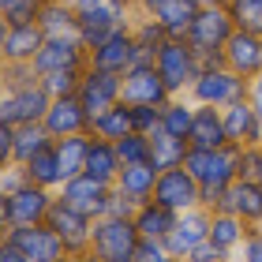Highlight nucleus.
Segmentation results:
<instances>
[{
    "label": "nucleus",
    "mask_w": 262,
    "mask_h": 262,
    "mask_svg": "<svg viewBox=\"0 0 262 262\" xmlns=\"http://www.w3.org/2000/svg\"><path fill=\"white\" fill-rule=\"evenodd\" d=\"M135 60H139V49H135V34H131V27L109 34L101 45L90 49V64L101 68V71H116V75H124Z\"/></svg>",
    "instance_id": "18"
},
{
    "label": "nucleus",
    "mask_w": 262,
    "mask_h": 262,
    "mask_svg": "<svg viewBox=\"0 0 262 262\" xmlns=\"http://www.w3.org/2000/svg\"><path fill=\"white\" fill-rule=\"evenodd\" d=\"M4 4H8V0H0V11H4Z\"/></svg>",
    "instance_id": "56"
},
{
    "label": "nucleus",
    "mask_w": 262,
    "mask_h": 262,
    "mask_svg": "<svg viewBox=\"0 0 262 262\" xmlns=\"http://www.w3.org/2000/svg\"><path fill=\"white\" fill-rule=\"evenodd\" d=\"M221 120H225V135H229L232 146H262V120L255 113V105L240 98L232 105H225L221 109Z\"/></svg>",
    "instance_id": "19"
},
{
    "label": "nucleus",
    "mask_w": 262,
    "mask_h": 262,
    "mask_svg": "<svg viewBox=\"0 0 262 262\" xmlns=\"http://www.w3.org/2000/svg\"><path fill=\"white\" fill-rule=\"evenodd\" d=\"M23 172H27L30 184L49 187V191H60V187H64V169H60V158H56L53 146L41 150V154H34V158L23 165Z\"/></svg>",
    "instance_id": "31"
},
{
    "label": "nucleus",
    "mask_w": 262,
    "mask_h": 262,
    "mask_svg": "<svg viewBox=\"0 0 262 262\" xmlns=\"http://www.w3.org/2000/svg\"><path fill=\"white\" fill-rule=\"evenodd\" d=\"M68 258H71V255H68ZM68 258H64V262H68Z\"/></svg>",
    "instance_id": "59"
},
{
    "label": "nucleus",
    "mask_w": 262,
    "mask_h": 262,
    "mask_svg": "<svg viewBox=\"0 0 262 262\" xmlns=\"http://www.w3.org/2000/svg\"><path fill=\"white\" fill-rule=\"evenodd\" d=\"M172 94L154 64H131L120 75V101L127 105H165Z\"/></svg>",
    "instance_id": "12"
},
{
    "label": "nucleus",
    "mask_w": 262,
    "mask_h": 262,
    "mask_svg": "<svg viewBox=\"0 0 262 262\" xmlns=\"http://www.w3.org/2000/svg\"><path fill=\"white\" fill-rule=\"evenodd\" d=\"M154 68H158V75L165 79V86H169L172 98H180V94L191 90V82L199 75V53L187 45V38H165V45L158 49V56H154Z\"/></svg>",
    "instance_id": "5"
},
{
    "label": "nucleus",
    "mask_w": 262,
    "mask_h": 262,
    "mask_svg": "<svg viewBox=\"0 0 262 262\" xmlns=\"http://www.w3.org/2000/svg\"><path fill=\"white\" fill-rule=\"evenodd\" d=\"M244 236H247V225L236 217L232 210H213V213H210V240L221 244L225 251L236 255V247L244 244Z\"/></svg>",
    "instance_id": "32"
},
{
    "label": "nucleus",
    "mask_w": 262,
    "mask_h": 262,
    "mask_svg": "<svg viewBox=\"0 0 262 262\" xmlns=\"http://www.w3.org/2000/svg\"><path fill=\"white\" fill-rule=\"evenodd\" d=\"M127 4H135V0H127Z\"/></svg>",
    "instance_id": "58"
},
{
    "label": "nucleus",
    "mask_w": 262,
    "mask_h": 262,
    "mask_svg": "<svg viewBox=\"0 0 262 262\" xmlns=\"http://www.w3.org/2000/svg\"><path fill=\"white\" fill-rule=\"evenodd\" d=\"M79 101L86 105V113H90V120H94L98 113H105L109 105L120 101V75H116V71H101V68L86 64L82 82H79Z\"/></svg>",
    "instance_id": "14"
},
{
    "label": "nucleus",
    "mask_w": 262,
    "mask_h": 262,
    "mask_svg": "<svg viewBox=\"0 0 262 262\" xmlns=\"http://www.w3.org/2000/svg\"><path fill=\"white\" fill-rule=\"evenodd\" d=\"M4 240L8 244H15V247H23L34 262H64L68 258V247H64V240L56 236L49 225H8L4 229Z\"/></svg>",
    "instance_id": "11"
},
{
    "label": "nucleus",
    "mask_w": 262,
    "mask_h": 262,
    "mask_svg": "<svg viewBox=\"0 0 262 262\" xmlns=\"http://www.w3.org/2000/svg\"><path fill=\"white\" fill-rule=\"evenodd\" d=\"M191 120H195V101L180 94V98H169L161 105V131H169L176 139H187L191 131Z\"/></svg>",
    "instance_id": "34"
},
{
    "label": "nucleus",
    "mask_w": 262,
    "mask_h": 262,
    "mask_svg": "<svg viewBox=\"0 0 262 262\" xmlns=\"http://www.w3.org/2000/svg\"><path fill=\"white\" fill-rule=\"evenodd\" d=\"M90 49L82 45V38H45L38 56L30 60L34 75H53V71H86Z\"/></svg>",
    "instance_id": "8"
},
{
    "label": "nucleus",
    "mask_w": 262,
    "mask_h": 262,
    "mask_svg": "<svg viewBox=\"0 0 262 262\" xmlns=\"http://www.w3.org/2000/svg\"><path fill=\"white\" fill-rule=\"evenodd\" d=\"M68 262H101V258L94 255V251H79V255H71Z\"/></svg>",
    "instance_id": "52"
},
{
    "label": "nucleus",
    "mask_w": 262,
    "mask_h": 262,
    "mask_svg": "<svg viewBox=\"0 0 262 262\" xmlns=\"http://www.w3.org/2000/svg\"><path fill=\"white\" fill-rule=\"evenodd\" d=\"M8 30H11V27H8V19L0 15V64H4V41H8Z\"/></svg>",
    "instance_id": "51"
},
{
    "label": "nucleus",
    "mask_w": 262,
    "mask_h": 262,
    "mask_svg": "<svg viewBox=\"0 0 262 262\" xmlns=\"http://www.w3.org/2000/svg\"><path fill=\"white\" fill-rule=\"evenodd\" d=\"M41 124H45V131H49L53 139H64V135L90 131V113H86V105L79 101V94H68V98H53L49 101Z\"/></svg>",
    "instance_id": "15"
},
{
    "label": "nucleus",
    "mask_w": 262,
    "mask_h": 262,
    "mask_svg": "<svg viewBox=\"0 0 262 262\" xmlns=\"http://www.w3.org/2000/svg\"><path fill=\"white\" fill-rule=\"evenodd\" d=\"M38 27L45 30V38H79V11L68 0H45Z\"/></svg>",
    "instance_id": "24"
},
{
    "label": "nucleus",
    "mask_w": 262,
    "mask_h": 262,
    "mask_svg": "<svg viewBox=\"0 0 262 262\" xmlns=\"http://www.w3.org/2000/svg\"><path fill=\"white\" fill-rule=\"evenodd\" d=\"M45 225L64 240L68 247V255H79V251H90V232H94V217H86V213H79V210H71L68 202L56 199L53 202V210H49V217H45Z\"/></svg>",
    "instance_id": "13"
},
{
    "label": "nucleus",
    "mask_w": 262,
    "mask_h": 262,
    "mask_svg": "<svg viewBox=\"0 0 262 262\" xmlns=\"http://www.w3.org/2000/svg\"><path fill=\"white\" fill-rule=\"evenodd\" d=\"M45 45V30L38 23H27V27H11L8 41H4V64H30L38 49Z\"/></svg>",
    "instance_id": "25"
},
{
    "label": "nucleus",
    "mask_w": 262,
    "mask_h": 262,
    "mask_svg": "<svg viewBox=\"0 0 262 262\" xmlns=\"http://www.w3.org/2000/svg\"><path fill=\"white\" fill-rule=\"evenodd\" d=\"M187 142L199 146V150L229 146V135H225V120H221L217 105H195V120H191V131H187Z\"/></svg>",
    "instance_id": "22"
},
{
    "label": "nucleus",
    "mask_w": 262,
    "mask_h": 262,
    "mask_svg": "<svg viewBox=\"0 0 262 262\" xmlns=\"http://www.w3.org/2000/svg\"><path fill=\"white\" fill-rule=\"evenodd\" d=\"M90 131H79V135H64V139H53V150L60 158V169H64V180L86 172V154H90Z\"/></svg>",
    "instance_id": "29"
},
{
    "label": "nucleus",
    "mask_w": 262,
    "mask_h": 262,
    "mask_svg": "<svg viewBox=\"0 0 262 262\" xmlns=\"http://www.w3.org/2000/svg\"><path fill=\"white\" fill-rule=\"evenodd\" d=\"M229 15L236 23V30L262 34V0H229Z\"/></svg>",
    "instance_id": "37"
},
{
    "label": "nucleus",
    "mask_w": 262,
    "mask_h": 262,
    "mask_svg": "<svg viewBox=\"0 0 262 262\" xmlns=\"http://www.w3.org/2000/svg\"><path fill=\"white\" fill-rule=\"evenodd\" d=\"M0 262H34L27 251H23V247H15V244H0Z\"/></svg>",
    "instance_id": "48"
},
{
    "label": "nucleus",
    "mask_w": 262,
    "mask_h": 262,
    "mask_svg": "<svg viewBox=\"0 0 262 262\" xmlns=\"http://www.w3.org/2000/svg\"><path fill=\"white\" fill-rule=\"evenodd\" d=\"M146 15L158 23L169 38H187V30H191V23L199 15V4L195 0H161V4H154L146 11Z\"/></svg>",
    "instance_id": "23"
},
{
    "label": "nucleus",
    "mask_w": 262,
    "mask_h": 262,
    "mask_svg": "<svg viewBox=\"0 0 262 262\" xmlns=\"http://www.w3.org/2000/svg\"><path fill=\"white\" fill-rule=\"evenodd\" d=\"M27 184V172H23V165H4L0 169V191H15V187H23Z\"/></svg>",
    "instance_id": "47"
},
{
    "label": "nucleus",
    "mask_w": 262,
    "mask_h": 262,
    "mask_svg": "<svg viewBox=\"0 0 262 262\" xmlns=\"http://www.w3.org/2000/svg\"><path fill=\"white\" fill-rule=\"evenodd\" d=\"M229 258H236V255H232V251H225L221 244H213L210 236H206L202 244H195L191 251L184 255V262H229Z\"/></svg>",
    "instance_id": "41"
},
{
    "label": "nucleus",
    "mask_w": 262,
    "mask_h": 262,
    "mask_svg": "<svg viewBox=\"0 0 262 262\" xmlns=\"http://www.w3.org/2000/svg\"><path fill=\"white\" fill-rule=\"evenodd\" d=\"M232 34H236V23L229 15V8H199L191 30H187V45L199 53L202 64H225L221 49L229 45Z\"/></svg>",
    "instance_id": "2"
},
{
    "label": "nucleus",
    "mask_w": 262,
    "mask_h": 262,
    "mask_svg": "<svg viewBox=\"0 0 262 262\" xmlns=\"http://www.w3.org/2000/svg\"><path fill=\"white\" fill-rule=\"evenodd\" d=\"M255 180H258V184H262V165H258V176H255Z\"/></svg>",
    "instance_id": "55"
},
{
    "label": "nucleus",
    "mask_w": 262,
    "mask_h": 262,
    "mask_svg": "<svg viewBox=\"0 0 262 262\" xmlns=\"http://www.w3.org/2000/svg\"><path fill=\"white\" fill-rule=\"evenodd\" d=\"M82 71H53V75H41V86L49 90V98H68V94H79Z\"/></svg>",
    "instance_id": "39"
},
{
    "label": "nucleus",
    "mask_w": 262,
    "mask_h": 262,
    "mask_svg": "<svg viewBox=\"0 0 262 262\" xmlns=\"http://www.w3.org/2000/svg\"><path fill=\"white\" fill-rule=\"evenodd\" d=\"M131 131H135V120H131V105H127V101L109 105L105 113H98V116L90 120V135H94V139H109V142H116V139L131 135Z\"/></svg>",
    "instance_id": "28"
},
{
    "label": "nucleus",
    "mask_w": 262,
    "mask_h": 262,
    "mask_svg": "<svg viewBox=\"0 0 262 262\" xmlns=\"http://www.w3.org/2000/svg\"><path fill=\"white\" fill-rule=\"evenodd\" d=\"M131 262H135V258H131Z\"/></svg>",
    "instance_id": "61"
},
{
    "label": "nucleus",
    "mask_w": 262,
    "mask_h": 262,
    "mask_svg": "<svg viewBox=\"0 0 262 262\" xmlns=\"http://www.w3.org/2000/svg\"><path fill=\"white\" fill-rule=\"evenodd\" d=\"M225 210H232L247 229H262V184L258 180H232L225 195Z\"/></svg>",
    "instance_id": "21"
},
{
    "label": "nucleus",
    "mask_w": 262,
    "mask_h": 262,
    "mask_svg": "<svg viewBox=\"0 0 262 262\" xmlns=\"http://www.w3.org/2000/svg\"><path fill=\"white\" fill-rule=\"evenodd\" d=\"M135 262H180V258L165 247V240H142L135 251Z\"/></svg>",
    "instance_id": "43"
},
{
    "label": "nucleus",
    "mask_w": 262,
    "mask_h": 262,
    "mask_svg": "<svg viewBox=\"0 0 262 262\" xmlns=\"http://www.w3.org/2000/svg\"><path fill=\"white\" fill-rule=\"evenodd\" d=\"M75 11H79V38L86 49L101 45L109 34L131 27V19H135V4H127V0H94Z\"/></svg>",
    "instance_id": "4"
},
{
    "label": "nucleus",
    "mask_w": 262,
    "mask_h": 262,
    "mask_svg": "<svg viewBox=\"0 0 262 262\" xmlns=\"http://www.w3.org/2000/svg\"><path fill=\"white\" fill-rule=\"evenodd\" d=\"M154 202L169 206L172 213L195 210L202 202V184L184 169V165H176V169H161L158 180H154Z\"/></svg>",
    "instance_id": "9"
},
{
    "label": "nucleus",
    "mask_w": 262,
    "mask_h": 262,
    "mask_svg": "<svg viewBox=\"0 0 262 262\" xmlns=\"http://www.w3.org/2000/svg\"><path fill=\"white\" fill-rule=\"evenodd\" d=\"M154 4H161V0H135V11H150Z\"/></svg>",
    "instance_id": "54"
},
{
    "label": "nucleus",
    "mask_w": 262,
    "mask_h": 262,
    "mask_svg": "<svg viewBox=\"0 0 262 262\" xmlns=\"http://www.w3.org/2000/svg\"><path fill=\"white\" fill-rule=\"evenodd\" d=\"M154 180H158V169H154V165H124L113 187L139 206V202L154 199Z\"/></svg>",
    "instance_id": "30"
},
{
    "label": "nucleus",
    "mask_w": 262,
    "mask_h": 262,
    "mask_svg": "<svg viewBox=\"0 0 262 262\" xmlns=\"http://www.w3.org/2000/svg\"><path fill=\"white\" fill-rule=\"evenodd\" d=\"M236 262H262V229H247L244 244L236 247Z\"/></svg>",
    "instance_id": "44"
},
{
    "label": "nucleus",
    "mask_w": 262,
    "mask_h": 262,
    "mask_svg": "<svg viewBox=\"0 0 262 262\" xmlns=\"http://www.w3.org/2000/svg\"><path fill=\"white\" fill-rule=\"evenodd\" d=\"M229 262H236V258H229Z\"/></svg>",
    "instance_id": "60"
},
{
    "label": "nucleus",
    "mask_w": 262,
    "mask_h": 262,
    "mask_svg": "<svg viewBox=\"0 0 262 262\" xmlns=\"http://www.w3.org/2000/svg\"><path fill=\"white\" fill-rule=\"evenodd\" d=\"M45 0H8L0 15L8 19V27H27V23H38Z\"/></svg>",
    "instance_id": "38"
},
{
    "label": "nucleus",
    "mask_w": 262,
    "mask_h": 262,
    "mask_svg": "<svg viewBox=\"0 0 262 262\" xmlns=\"http://www.w3.org/2000/svg\"><path fill=\"white\" fill-rule=\"evenodd\" d=\"M124 161L120 154H116V142L109 139H90V154H86V176L101 184H116V176H120Z\"/></svg>",
    "instance_id": "27"
},
{
    "label": "nucleus",
    "mask_w": 262,
    "mask_h": 262,
    "mask_svg": "<svg viewBox=\"0 0 262 262\" xmlns=\"http://www.w3.org/2000/svg\"><path fill=\"white\" fill-rule=\"evenodd\" d=\"M11 225V206H8V191H0V232Z\"/></svg>",
    "instance_id": "50"
},
{
    "label": "nucleus",
    "mask_w": 262,
    "mask_h": 262,
    "mask_svg": "<svg viewBox=\"0 0 262 262\" xmlns=\"http://www.w3.org/2000/svg\"><path fill=\"white\" fill-rule=\"evenodd\" d=\"M49 90L41 86V79L38 82H30V86H19V90H0V120H8V124H41V116L45 109H49Z\"/></svg>",
    "instance_id": "10"
},
{
    "label": "nucleus",
    "mask_w": 262,
    "mask_h": 262,
    "mask_svg": "<svg viewBox=\"0 0 262 262\" xmlns=\"http://www.w3.org/2000/svg\"><path fill=\"white\" fill-rule=\"evenodd\" d=\"M15 165V124L0 120V169Z\"/></svg>",
    "instance_id": "45"
},
{
    "label": "nucleus",
    "mask_w": 262,
    "mask_h": 262,
    "mask_svg": "<svg viewBox=\"0 0 262 262\" xmlns=\"http://www.w3.org/2000/svg\"><path fill=\"white\" fill-rule=\"evenodd\" d=\"M38 82L30 64H0V90H19V86H30Z\"/></svg>",
    "instance_id": "40"
},
{
    "label": "nucleus",
    "mask_w": 262,
    "mask_h": 262,
    "mask_svg": "<svg viewBox=\"0 0 262 262\" xmlns=\"http://www.w3.org/2000/svg\"><path fill=\"white\" fill-rule=\"evenodd\" d=\"M184 169L195 176L202 187H229L240 180V146H217V150H199L191 146L184 158Z\"/></svg>",
    "instance_id": "6"
},
{
    "label": "nucleus",
    "mask_w": 262,
    "mask_h": 262,
    "mask_svg": "<svg viewBox=\"0 0 262 262\" xmlns=\"http://www.w3.org/2000/svg\"><path fill=\"white\" fill-rule=\"evenodd\" d=\"M49 146H53V135L45 131V124H23V127H15V165H27L34 154H41Z\"/></svg>",
    "instance_id": "35"
},
{
    "label": "nucleus",
    "mask_w": 262,
    "mask_h": 262,
    "mask_svg": "<svg viewBox=\"0 0 262 262\" xmlns=\"http://www.w3.org/2000/svg\"><path fill=\"white\" fill-rule=\"evenodd\" d=\"M199 8H229V0H195Z\"/></svg>",
    "instance_id": "53"
},
{
    "label": "nucleus",
    "mask_w": 262,
    "mask_h": 262,
    "mask_svg": "<svg viewBox=\"0 0 262 262\" xmlns=\"http://www.w3.org/2000/svg\"><path fill=\"white\" fill-rule=\"evenodd\" d=\"M113 195H116L113 184H101V180H94V176H86V172L64 180V187L56 191L60 202H68L71 210L86 213V217H94V221L105 217V213H113Z\"/></svg>",
    "instance_id": "7"
},
{
    "label": "nucleus",
    "mask_w": 262,
    "mask_h": 262,
    "mask_svg": "<svg viewBox=\"0 0 262 262\" xmlns=\"http://www.w3.org/2000/svg\"><path fill=\"white\" fill-rule=\"evenodd\" d=\"M131 120L139 135H154L161 127V105H131Z\"/></svg>",
    "instance_id": "42"
},
{
    "label": "nucleus",
    "mask_w": 262,
    "mask_h": 262,
    "mask_svg": "<svg viewBox=\"0 0 262 262\" xmlns=\"http://www.w3.org/2000/svg\"><path fill=\"white\" fill-rule=\"evenodd\" d=\"M247 101L255 105V113H258V120H262V75H255L251 82H247Z\"/></svg>",
    "instance_id": "49"
},
{
    "label": "nucleus",
    "mask_w": 262,
    "mask_h": 262,
    "mask_svg": "<svg viewBox=\"0 0 262 262\" xmlns=\"http://www.w3.org/2000/svg\"><path fill=\"white\" fill-rule=\"evenodd\" d=\"M142 244V236L135 229V221L127 213H105V217L94 221L90 232V251L101 262H131Z\"/></svg>",
    "instance_id": "1"
},
{
    "label": "nucleus",
    "mask_w": 262,
    "mask_h": 262,
    "mask_svg": "<svg viewBox=\"0 0 262 262\" xmlns=\"http://www.w3.org/2000/svg\"><path fill=\"white\" fill-rule=\"evenodd\" d=\"M206 236H210V210L206 206H195V210L176 213V225L169 229V236H165V247L184 262V255L191 251L195 244H202Z\"/></svg>",
    "instance_id": "17"
},
{
    "label": "nucleus",
    "mask_w": 262,
    "mask_h": 262,
    "mask_svg": "<svg viewBox=\"0 0 262 262\" xmlns=\"http://www.w3.org/2000/svg\"><path fill=\"white\" fill-rule=\"evenodd\" d=\"M116 154H120L124 165H150L154 161V142H150V135L131 131V135L116 139Z\"/></svg>",
    "instance_id": "36"
},
{
    "label": "nucleus",
    "mask_w": 262,
    "mask_h": 262,
    "mask_svg": "<svg viewBox=\"0 0 262 262\" xmlns=\"http://www.w3.org/2000/svg\"><path fill=\"white\" fill-rule=\"evenodd\" d=\"M225 64H229L236 75L244 79H255L262 75V34H251V30H236L229 45L221 49Z\"/></svg>",
    "instance_id": "20"
},
{
    "label": "nucleus",
    "mask_w": 262,
    "mask_h": 262,
    "mask_svg": "<svg viewBox=\"0 0 262 262\" xmlns=\"http://www.w3.org/2000/svg\"><path fill=\"white\" fill-rule=\"evenodd\" d=\"M131 221H135V229H139L142 240H165L169 229L176 225V213H172L169 206H161V202L146 199V202H139V206H135Z\"/></svg>",
    "instance_id": "26"
},
{
    "label": "nucleus",
    "mask_w": 262,
    "mask_h": 262,
    "mask_svg": "<svg viewBox=\"0 0 262 262\" xmlns=\"http://www.w3.org/2000/svg\"><path fill=\"white\" fill-rule=\"evenodd\" d=\"M56 202V191H49V187H38V184H23L15 187V191L8 195V206H11V225H41L45 217H49Z\"/></svg>",
    "instance_id": "16"
},
{
    "label": "nucleus",
    "mask_w": 262,
    "mask_h": 262,
    "mask_svg": "<svg viewBox=\"0 0 262 262\" xmlns=\"http://www.w3.org/2000/svg\"><path fill=\"white\" fill-rule=\"evenodd\" d=\"M247 82L251 79L236 75L229 64H202L191 90H187V98L195 105H217V109H225V105L247 98Z\"/></svg>",
    "instance_id": "3"
},
{
    "label": "nucleus",
    "mask_w": 262,
    "mask_h": 262,
    "mask_svg": "<svg viewBox=\"0 0 262 262\" xmlns=\"http://www.w3.org/2000/svg\"><path fill=\"white\" fill-rule=\"evenodd\" d=\"M258 165H262V146H244L240 150V176L244 180H255Z\"/></svg>",
    "instance_id": "46"
},
{
    "label": "nucleus",
    "mask_w": 262,
    "mask_h": 262,
    "mask_svg": "<svg viewBox=\"0 0 262 262\" xmlns=\"http://www.w3.org/2000/svg\"><path fill=\"white\" fill-rule=\"evenodd\" d=\"M68 4H75V0H68Z\"/></svg>",
    "instance_id": "57"
},
{
    "label": "nucleus",
    "mask_w": 262,
    "mask_h": 262,
    "mask_svg": "<svg viewBox=\"0 0 262 262\" xmlns=\"http://www.w3.org/2000/svg\"><path fill=\"white\" fill-rule=\"evenodd\" d=\"M150 142H154V169H176V165H184V158H187V150H191V142L187 139H176V135H169V131H154L150 135Z\"/></svg>",
    "instance_id": "33"
}]
</instances>
